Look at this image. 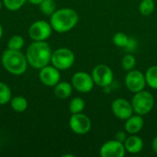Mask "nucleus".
Wrapping results in <instances>:
<instances>
[{
  "mask_svg": "<svg viewBox=\"0 0 157 157\" xmlns=\"http://www.w3.org/2000/svg\"><path fill=\"white\" fill-rule=\"evenodd\" d=\"M123 144H124L126 152H128L132 155L139 154L144 149L143 139L135 134H132L131 136L127 137V139L125 140Z\"/></svg>",
  "mask_w": 157,
  "mask_h": 157,
  "instance_id": "2eb2a0df",
  "label": "nucleus"
},
{
  "mask_svg": "<svg viewBox=\"0 0 157 157\" xmlns=\"http://www.w3.org/2000/svg\"><path fill=\"white\" fill-rule=\"evenodd\" d=\"M2 35H3V29H2V26H1V24H0V40H1V38H2Z\"/></svg>",
  "mask_w": 157,
  "mask_h": 157,
  "instance_id": "7c9ffc66",
  "label": "nucleus"
},
{
  "mask_svg": "<svg viewBox=\"0 0 157 157\" xmlns=\"http://www.w3.org/2000/svg\"><path fill=\"white\" fill-rule=\"evenodd\" d=\"M1 6H2V3H1V1H0V10H1Z\"/></svg>",
  "mask_w": 157,
  "mask_h": 157,
  "instance_id": "2f4dec72",
  "label": "nucleus"
},
{
  "mask_svg": "<svg viewBox=\"0 0 157 157\" xmlns=\"http://www.w3.org/2000/svg\"><path fill=\"white\" fill-rule=\"evenodd\" d=\"M136 65V58L132 53H127L121 61V66L123 70L129 72L131 70H133Z\"/></svg>",
  "mask_w": 157,
  "mask_h": 157,
  "instance_id": "5701e85b",
  "label": "nucleus"
},
{
  "mask_svg": "<svg viewBox=\"0 0 157 157\" xmlns=\"http://www.w3.org/2000/svg\"><path fill=\"white\" fill-rule=\"evenodd\" d=\"M137 48H138V40L135 38H133V37H130L128 44L125 47L124 51L127 53H132V52H134L137 50Z\"/></svg>",
  "mask_w": 157,
  "mask_h": 157,
  "instance_id": "bb28decb",
  "label": "nucleus"
},
{
  "mask_svg": "<svg viewBox=\"0 0 157 157\" xmlns=\"http://www.w3.org/2000/svg\"><path fill=\"white\" fill-rule=\"evenodd\" d=\"M143 117L144 116L135 113V115L132 114L130 118H128L125 121L124 124L125 132L129 134H137L138 132H140L144 125V121Z\"/></svg>",
  "mask_w": 157,
  "mask_h": 157,
  "instance_id": "4468645a",
  "label": "nucleus"
},
{
  "mask_svg": "<svg viewBox=\"0 0 157 157\" xmlns=\"http://www.w3.org/2000/svg\"><path fill=\"white\" fill-rule=\"evenodd\" d=\"M30 4H32V5H38V6H40V4L43 1V0H28Z\"/></svg>",
  "mask_w": 157,
  "mask_h": 157,
  "instance_id": "c756f323",
  "label": "nucleus"
},
{
  "mask_svg": "<svg viewBox=\"0 0 157 157\" xmlns=\"http://www.w3.org/2000/svg\"><path fill=\"white\" fill-rule=\"evenodd\" d=\"M73 87L80 93H89L94 88L95 83L91 75L86 72H77L72 77Z\"/></svg>",
  "mask_w": 157,
  "mask_h": 157,
  "instance_id": "9d476101",
  "label": "nucleus"
},
{
  "mask_svg": "<svg viewBox=\"0 0 157 157\" xmlns=\"http://www.w3.org/2000/svg\"><path fill=\"white\" fill-rule=\"evenodd\" d=\"M125 86L132 93L140 92L146 86L145 75L139 70H131L125 76Z\"/></svg>",
  "mask_w": 157,
  "mask_h": 157,
  "instance_id": "1a4fd4ad",
  "label": "nucleus"
},
{
  "mask_svg": "<svg viewBox=\"0 0 157 157\" xmlns=\"http://www.w3.org/2000/svg\"><path fill=\"white\" fill-rule=\"evenodd\" d=\"M99 154L102 157H123L126 154V150L123 143L115 139L103 144Z\"/></svg>",
  "mask_w": 157,
  "mask_h": 157,
  "instance_id": "f8f14e48",
  "label": "nucleus"
},
{
  "mask_svg": "<svg viewBox=\"0 0 157 157\" xmlns=\"http://www.w3.org/2000/svg\"><path fill=\"white\" fill-rule=\"evenodd\" d=\"M152 148H153V151L154 153L157 155V136H155L153 140V143H152Z\"/></svg>",
  "mask_w": 157,
  "mask_h": 157,
  "instance_id": "c85d7f7f",
  "label": "nucleus"
},
{
  "mask_svg": "<svg viewBox=\"0 0 157 157\" xmlns=\"http://www.w3.org/2000/svg\"><path fill=\"white\" fill-rule=\"evenodd\" d=\"M27 0H3L5 6L10 11H16L21 8Z\"/></svg>",
  "mask_w": 157,
  "mask_h": 157,
  "instance_id": "a878e982",
  "label": "nucleus"
},
{
  "mask_svg": "<svg viewBox=\"0 0 157 157\" xmlns=\"http://www.w3.org/2000/svg\"><path fill=\"white\" fill-rule=\"evenodd\" d=\"M96 86L100 87L109 86L114 79L113 71L106 64H98L94 67L91 74Z\"/></svg>",
  "mask_w": 157,
  "mask_h": 157,
  "instance_id": "423d86ee",
  "label": "nucleus"
},
{
  "mask_svg": "<svg viewBox=\"0 0 157 157\" xmlns=\"http://www.w3.org/2000/svg\"><path fill=\"white\" fill-rule=\"evenodd\" d=\"M78 22V14L69 7L60 8L51 16V25L53 30L59 33H65L73 29Z\"/></svg>",
  "mask_w": 157,
  "mask_h": 157,
  "instance_id": "f03ea898",
  "label": "nucleus"
},
{
  "mask_svg": "<svg viewBox=\"0 0 157 157\" xmlns=\"http://www.w3.org/2000/svg\"><path fill=\"white\" fill-rule=\"evenodd\" d=\"M127 139V134L125 132H122V131H120L116 133V140L121 142V143H124L125 140Z\"/></svg>",
  "mask_w": 157,
  "mask_h": 157,
  "instance_id": "cd10ccee",
  "label": "nucleus"
},
{
  "mask_svg": "<svg viewBox=\"0 0 157 157\" xmlns=\"http://www.w3.org/2000/svg\"><path fill=\"white\" fill-rule=\"evenodd\" d=\"M23 46H24V40L19 35L12 36L7 42V47L9 50L20 51V49H22Z\"/></svg>",
  "mask_w": 157,
  "mask_h": 157,
  "instance_id": "393cba45",
  "label": "nucleus"
},
{
  "mask_svg": "<svg viewBox=\"0 0 157 157\" xmlns=\"http://www.w3.org/2000/svg\"><path fill=\"white\" fill-rule=\"evenodd\" d=\"M52 28L51 23L44 20H38L32 23L29 29V35L34 41L45 40L52 35Z\"/></svg>",
  "mask_w": 157,
  "mask_h": 157,
  "instance_id": "6e6552de",
  "label": "nucleus"
},
{
  "mask_svg": "<svg viewBox=\"0 0 157 157\" xmlns=\"http://www.w3.org/2000/svg\"><path fill=\"white\" fill-rule=\"evenodd\" d=\"M11 90L9 86L3 83L0 82V105H5L7 102L11 100Z\"/></svg>",
  "mask_w": 157,
  "mask_h": 157,
  "instance_id": "4be33fe9",
  "label": "nucleus"
},
{
  "mask_svg": "<svg viewBox=\"0 0 157 157\" xmlns=\"http://www.w3.org/2000/svg\"><path fill=\"white\" fill-rule=\"evenodd\" d=\"M129 39H130V36H128L127 34H125V33H123V32H117V33L113 36L112 41H113V43H114L117 47L125 49V47H126L127 44H128Z\"/></svg>",
  "mask_w": 157,
  "mask_h": 157,
  "instance_id": "b1692460",
  "label": "nucleus"
},
{
  "mask_svg": "<svg viewBox=\"0 0 157 157\" xmlns=\"http://www.w3.org/2000/svg\"><path fill=\"white\" fill-rule=\"evenodd\" d=\"M155 9L154 0H142L139 5V11L143 16H150Z\"/></svg>",
  "mask_w": 157,
  "mask_h": 157,
  "instance_id": "6ab92c4d",
  "label": "nucleus"
},
{
  "mask_svg": "<svg viewBox=\"0 0 157 157\" xmlns=\"http://www.w3.org/2000/svg\"><path fill=\"white\" fill-rule=\"evenodd\" d=\"M39 77L40 82L46 86H55L61 79L60 70L56 67L46 65L40 69Z\"/></svg>",
  "mask_w": 157,
  "mask_h": 157,
  "instance_id": "ddd939ff",
  "label": "nucleus"
},
{
  "mask_svg": "<svg viewBox=\"0 0 157 157\" xmlns=\"http://www.w3.org/2000/svg\"><path fill=\"white\" fill-rule=\"evenodd\" d=\"M75 54L68 48H59L52 54L51 62L54 67L59 70H67L75 63Z\"/></svg>",
  "mask_w": 157,
  "mask_h": 157,
  "instance_id": "39448f33",
  "label": "nucleus"
},
{
  "mask_svg": "<svg viewBox=\"0 0 157 157\" xmlns=\"http://www.w3.org/2000/svg\"><path fill=\"white\" fill-rule=\"evenodd\" d=\"M2 64L5 69L12 75H20L24 74L28 67L26 55L20 51L6 50L2 55Z\"/></svg>",
  "mask_w": 157,
  "mask_h": 157,
  "instance_id": "7ed1b4c3",
  "label": "nucleus"
},
{
  "mask_svg": "<svg viewBox=\"0 0 157 157\" xmlns=\"http://www.w3.org/2000/svg\"><path fill=\"white\" fill-rule=\"evenodd\" d=\"M52 50L50 45L45 40L34 41L31 43L26 53V58L28 63L35 68L41 69L48 65L52 59Z\"/></svg>",
  "mask_w": 157,
  "mask_h": 157,
  "instance_id": "f257e3e1",
  "label": "nucleus"
},
{
  "mask_svg": "<svg viewBox=\"0 0 157 157\" xmlns=\"http://www.w3.org/2000/svg\"><path fill=\"white\" fill-rule=\"evenodd\" d=\"M10 106L12 109H14L17 112H23L28 108V101L24 97L17 96L10 100Z\"/></svg>",
  "mask_w": 157,
  "mask_h": 157,
  "instance_id": "a211bd4d",
  "label": "nucleus"
},
{
  "mask_svg": "<svg viewBox=\"0 0 157 157\" xmlns=\"http://www.w3.org/2000/svg\"><path fill=\"white\" fill-rule=\"evenodd\" d=\"M40 9L44 15L52 16L56 10V6H55L54 0H43L40 4Z\"/></svg>",
  "mask_w": 157,
  "mask_h": 157,
  "instance_id": "412c9836",
  "label": "nucleus"
},
{
  "mask_svg": "<svg viewBox=\"0 0 157 157\" xmlns=\"http://www.w3.org/2000/svg\"><path fill=\"white\" fill-rule=\"evenodd\" d=\"M73 86L68 82H59L54 86V95L57 98L66 99L72 95Z\"/></svg>",
  "mask_w": 157,
  "mask_h": 157,
  "instance_id": "dca6fc26",
  "label": "nucleus"
},
{
  "mask_svg": "<svg viewBox=\"0 0 157 157\" xmlns=\"http://www.w3.org/2000/svg\"><path fill=\"white\" fill-rule=\"evenodd\" d=\"M70 129L78 135H84L90 132L92 127L91 120L82 112L72 114L69 120Z\"/></svg>",
  "mask_w": 157,
  "mask_h": 157,
  "instance_id": "0eeeda50",
  "label": "nucleus"
},
{
  "mask_svg": "<svg viewBox=\"0 0 157 157\" xmlns=\"http://www.w3.org/2000/svg\"><path fill=\"white\" fill-rule=\"evenodd\" d=\"M86 103L81 98H74L69 103V110L72 114L80 113L84 110Z\"/></svg>",
  "mask_w": 157,
  "mask_h": 157,
  "instance_id": "aec40b11",
  "label": "nucleus"
},
{
  "mask_svg": "<svg viewBox=\"0 0 157 157\" xmlns=\"http://www.w3.org/2000/svg\"><path fill=\"white\" fill-rule=\"evenodd\" d=\"M111 110L116 118L122 121H126L134 113L132 102L121 98L113 100L111 103Z\"/></svg>",
  "mask_w": 157,
  "mask_h": 157,
  "instance_id": "9b49d317",
  "label": "nucleus"
},
{
  "mask_svg": "<svg viewBox=\"0 0 157 157\" xmlns=\"http://www.w3.org/2000/svg\"><path fill=\"white\" fill-rule=\"evenodd\" d=\"M144 75L146 85L153 89H157V65H153L149 67L146 70Z\"/></svg>",
  "mask_w": 157,
  "mask_h": 157,
  "instance_id": "f3484780",
  "label": "nucleus"
},
{
  "mask_svg": "<svg viewBox=\"0 0 157 157\" xmlns=\"http://www.w3.org/2000/svg\"><path fill=\"white\" fill-rule=\"evenodd\" d=\"M132 105L134 113L141 116H145L150 113L155 106L154 96L144 89L134 93V96L132 100Z\"/></svg>",
  "mask_w": 157,
  "mask_h": 157,
  "instance_id": "20e7f679",
  "label": "nucleus"
}]
</instances>
